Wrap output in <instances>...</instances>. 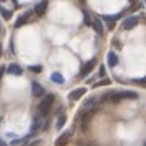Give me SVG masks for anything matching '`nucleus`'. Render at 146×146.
I'll use <instances>...</instances> for the list:
<instances>
[{
  "label": "nucleus",
  "instance_id": "nucleus-1",
  "mask_svg": "<svg viewBox=\"0 0 146 146\" xmlns=\"http://www.w3.org/2000/svg\"><path fill=\"white\" fill-rule=\"evenodd\" d=\"M54 94H46L44 98H42V101L39 102V106H37V114L41 115V117H46L49 112H50V106H52L54 102Z\"/></svg>",
  "mask_w": 146,
  "mask_h": 146
},
{
  "label": "nucleus",
  "instance_id": "nucleus-2",
  "mask_svg": "<svg viewBox=\"0 0 146 146\" xmlns=\"http://www.w3.org/2000/svg\"><path fill=\"white\" fill-rule=\"evenodd\" d=\"M138 23H140V18H138V16H128V18H125V20H123L122 28H123L125 31H130V29H133Z\"/></svg>",
  "mask_w": 146,
  "mask_h": 146
},
{
  "label": "nucleus",
  "instance_id": "nucleus-3",
  "mask_svg": "<svg viewBox=\"0 0 146 146\" xmlns=\"http://www.w3.org/2000/svg\"><path fill=\"white\" fill-rule=\"evenodd\" d=\"M122 99V94L120 91H109V93H106L102 96V99L101 101H109V102H119Z\"/></svg>",
  "mask_w": 146,
  "mask_h": 146
},
{
  "label": "nucleus",
  "instance_id": "nucleus-4",
  "mask_svg": "<svg viewBox=\"0 0 146 146\" xmlns=\"http://www.w3.org/2000/svg\"><path fill=\"white\" fill-rule=\"evenodd\" d=\"M96 67V58H91V60H89V62H86L83 65V68H81V72H80V75H81V76H88L89 73L93 72V68Z\"/></svg>",
  "mask_w": 146,
  "mask_h": 146
},
{
  "label": "nucleus",
  "instance_id": "nucleus-5",
  "mask_svg": "<svg viewBox=\"0 0 146 146\" xmlns=\"http://www.w3.org/2000/svg\"><path fill=\"white\" fill-rule=\"evenodd\" d=\"M31 15H33V11H26V13L20 15L18 20L15 21V28H20V26H23V25H26L28 21H29V18H31Z\"/></svg>",
  "mask_w": 146,
  "mask_h": 146
},
{
  "label": "nucleus",
  "instance_id": "nucleus-6",
  "mask_svg": "<svg viewBox=\"0 0 146 146\" xmlns=\"http://www.w3.org/2000/svg\"><path fill=\"white\" fill-rule=\"evenodd\" d=\"M120 16L122 15H104L102 16V20L107 23V28H109V29H114L115 28V21L119 20Z\"/></svg>",
  "mask_w": 146,
  "mask_h": 146
},
{
  "label": "nucleus",
  "instance_id": "nucleus-7",
  "mask_svg": "<svg viewBox=\"0 0 146 146\" xmlns=\"http://www.w3.org/2000/svg\"><path fill=\"white\" fill-rule=\"evenodd\" d=\"M33 94L36 96V98H41V96H44L46 94V89H44V86L42 84H39L37 81H33Z\"/></svg>",
  "mask_w": 146,
  "mask_h": 146
},
{
  "label": "nucleus",
  "instance_id": "nucleus-8",
  "mask_svg": "<svg viewBox=\"0 0 146 146\" xmlns=\"http://www.w3.org/2000/svg\"><path fill=\"white\" fill-rule=\"evenodd\" d=\"M47 0H42V2H39L36 7H34V13H36L37 16H42L44 13H46V10H47Z\"/></svg>",
  "mask_w": 146,
  "mask_h": 146
},
{
  "label": "nucleus",
  "instance_id": "nucleus-9",
  "mask_svg": "<svg viewBox=\"0 0 146 146\" xmlns=\"http://www.w3.org/2000/svg\"><path fill=\"white\" fill-rule=\"evenodd\" d=\"M7 72L10 73V75H15V76H20L21 73H23V68L18 65V63H10L8 67H7Z\"/></svg>",
  "mask_w": 146,
  "mask_h": 146
},
{
  "label": "nucleus",
  "instance_id": "nucleus-10",
  "mask_svg": "<svg viewBox=\"0 0 146 146\" xmlns=\"http://www.w3.org/2000/svg\"><path fill=\"white\" fill-rule=\"evenodd\" d=\"M94 112H96V107H94L91 112L88 110V112H84V114H83V122H81V130H83V131H86V128H88V122L91 120V117H93Z\"/></svg>",
  "mask_w": 146,
  "mask_h": 146
},
{
  "label": "nucleus",
  "instance_id": "nucleus-11",
  "mask_svg": "<svg viewBox=\"0 0 146 146\" xmlns=\"http://www.w3.org/2000/svg\"><path fill=\"white\" fill-rule=\"evenodd\" d=\"M84 93H86V89H84V88L73 89L72 93L68 94V99H70V101H76V99H80V98H81V96H83Z\"/></svg>",
  "mask_w": 146,
  "mask_h": 146
},
{
  "label": "nucleus",
  "instance_id": "nucleus-12",
  "mask_svg": "<svg viewBox=\"0 0 146 146\" xmlns=\"http://www.w3.org/2000/svg\"><path fill=\"white\" fill-rule=\"evenodd\" d=\"M107 63H109V67H115L117 63H119V55L114 52V50H110L107 54Z\"/></svg>",
  "mask_w": 146,
  "mask_h": 146
},
{
  "label": "nucleus",
  "instance_id": "nucleus-13",
  "mask_svg": "<svg viewBox=\"0 0 146 146\" xmlns=\"http://www.w3.org/2000/svg\"><path fill=\"white\" fill-rule=\"evenodd\" d=\"M50 81H54L55 84H63V83H65V78H63V75H62V73L54 72L52 75H50Z\"/></svg>",
  "mask_w": 146,
  "mask_h": 146
},
{
  "label": "nucleus",
  "instance_id": "nucleus-14",
  "mask_svg": "<svg viewBox=\"0 0 146 146\" xmlns=\"http://www.w3.org/2000/svg\"><path fill=\"white\" fill-rule=\"evenodd\" d=\"M93 28L98 34H102V33H104V26H102V21H101L99 18H94L93 20Z\"/></svg>",
  "mask_w": 146,
  "mask_h": 146
},
{
  "label": "nucleus",
  "instance_id": "nucleus-15",
  "mask_svg": "<svg viewBox=\"0 0 146 146\" xmlns=\"http://www.w3.org/2000/svg\"><path fill=\"white\" fill-rule=\"evenodd\" d=\"M70 140V133H63L62 136H58L57 140H55V146H65Z\"/></svg>",
  "mask_w": 146,
  "mask_h": 146
},
{
  "label": "nucleus",
  "instance_id": "nucleus-16",
  "mask_svg": "<svg viewBox=\"0 0 146 146\" xmlns=\"http://www.w3.org/2000/svg\"><path fill=\"white\" fill-rule=\"evenodd\" d=\"M120 94H122V99H138V94L135 93V91H120Z\"/></svg>",
  "mask_w": 146,
  "mask_h": 146
},
{
  "label": "nucleus",
  "instance_id": "nucleus-17",
  "mask_svg": "<svg viewBox=\"0 0 146 146\" xmlns=\"http://www.w3.org/2000/svg\"><path fill=\"white\" fill-rule=\"evenodd\" d=\"M41 127H42V117H41L39 114H37L36 117H34V123H33V127H31V131L34 133V131L39 130Z\"/></svg>",
  "mask_w": 146,
  "mask_h": 146
},
{
  "label": "nucleus",
  "instance_id": "nucleus-18",
  "mask_svg": "<svg viewBox=\"0 0 146 146\" xmlns=\"http://www.w3.org/2000/svg\"><path fill=\"white\" fill-rule=\"evenodd\" d=\"M94 106H96V98H89L88 101H84L83 107L84 109H94Z\"/></svg>",
  "mask_w": 146,
  "mask_h": 146
},
{
  "label": "nucleus",
  "instance_id": "nucleus-19",
  "mask_svg": "<svg viewBox=\"0 0 146 146\" xmlns=\"http://www.w3.org/2000/svg\"><path fill=\"white\" fill-rule=\"evenodd\" d=\"M0 15L3 16V20H10L11 18V10H7L5 7H0Z\"/></svg>",
  "mask_w": 146,
  "mask_h": 146
},
{
  "label": "nucleus",
  "instance_id": "nucleus-20",
  "mask_svg": "<svg viewBox=\"0 0 146 146\" xmlns=\"http://www.w3.org/2000/svg\"><path fill=\"white\" fill-rule=\"evenodd\" d=\"M65 115H58V119H57V125H55V128L57 130H62V127L65 125Z\"/></svg>",
  "mask_w": 146,
  "mask_h": 146
},
{
  "label": "nucleus",
  "instance_id": "nucleus-21",
  "mask_svg": "<svg viewBox=\"0 0 146 146\" xmlns=\"http://www.w3.org/2000/svg\"><path fill=\"white\" fill-rule=\"evenodd\" d=\"M93 20L94 18H91V16L84 11V25H86V26H93Z\"/></svg>",
  "mask_w": 146,
  "mask_h": 146
},
{
  "label": "nucleus",
  "instance_id": "nucleus-22",
  "mask_svg": "<svg viewBox=\"0 0 146 146\" xmlns=\"http://www.w3.org/2000/svg\"><path fill=\"white\" fill-rule=\"evenodd\" d=\"M107 84H110V80H109V78H104L102 81H99V83L94 84V88H99V86H107Z\"/></svg>",
  "mask_w": 146,
  "mask_h": 146
},
{
  "label": "nucleus",
  "instance_id": "nucleus-23",
  "mask_svg": "<svg viewBox=\"0 0 146 146\" xmlns=\"http://www.w3.org/2000/svg\"><path fill=\"white\" fill-rule=\"evenodd\" d=\"M29 70H31L33 73H41L42 72V67H41V65H31Z\"/></svg>",
  "mask_w": 146,
  "mask_h": 146
},
{
  "label": "nucleus",
  "instance_id": "nucleus-24",
  "mask_svg": "<svg viewBox=\"0 0 146 146\" xmlns=\"http://www.w3.org/2000/svg\"><path fill=\"white\" fill-rule=\"evenodd\" d=\"M135 83L141 84V86H146V76L145 78H141V80H135Z\"/></svg>",
  "mask_w": 146,
  "mask_h": 146
},
{
  "label": "nucleus",
  "instance_id": "nucleus-25",
  "mask_svg": "<svg viewBox=\"0 0 146 146\" xmlns=\"http://www.w3.org/2000/svg\"><path fill=\"white\" fill-rule=\"evenodd\" d=\"M42 140H36V141H33V143H29V146H37V145H41Z\"/></svg>",
  "mask_w": 146,
  "mask_h": 146
},
{
  "label": "nucleus",
  "instance_id": "nucleus-26",
  "mask_svg": "<svg viewBox=\"0 0 146 146\" xmlns=\"http://www.w3.org/2000/svg\"><path fill=\"white\" fill-rule=\"evenodd\" d=\"M99 75H101V76H106V68L104 67L99 68Z\"/></svg>",
  "mask_w": 146,
  "mask_h": 146
},
{
  "label": "nucleus",
  "instance_id": "nucleus-27",
  "mask_svg": "<svg viewBox=\"0 0 146 146\" xmlns=\"http://www.w3.org/2000/svg\"><path fill=\"white\" fill-rule=\"evenodd\" d=\"M5 70H7V67H0V80H2V76H3Z\"/></svg>",
  "mask_w": 146,
  "mask_h": 146
},
{
  "label": "nucleus",
  "instance_id": "nucleus-28",
  "mask_svg": "<svg viewBox=\"0 0 146 146\" xmlns=\"http://www.w3.org/2000/svg\"><path fill=\"white\" fill-rule=\"evenodd\" d=\"M0 146H7V145L3 143V141H0Z\"/></svg>",
  "mask_w": 146,
  "mask_h": 146
},
{
  "label": "nucleus",
  "instance_id": "nucleus-29",
  "mask_svg": "<svg viewBox=\"0 0 146 146\" xmlns=\"http://www.w3.org/2000/svg\"><path fill=\"white\" fill-rule=\"evenodd\" d=\"M88 146H96V145H88Z\"/></svg>",
  "mask_w": 146,
  "mask_h": 146
},
{
  "label": "nucleus",
  "instance_id": "nucleus-30",
  "mask_svg": "<svg viewBox=\"0 0 146 146\" xmlns=\"http://www.w3.org/2000/svg\"><path fill=\"white\" fill-rule=\"evenodd\" d=\"M0 2H5V0H0Z\"/></svg>",
  "mask_w": 146,
  "mask_h": 146
},
{
  "label": "nucleus",
  "instance_id": "nucleus-31",
  "mask_svg": "<svg viewBox=\"0 0 146 146\" xmlns=\"http://www.w3.org/2000/svg\"><path fill=\"white\" fill-rule=\"evenodd\" d=\"M145 146H146V141H145Z\"/></svg>",
  "mask_w": 146,
  "mask_h": 146
},
{
  "label": "nucleus",
  "instance_id": "nucleus-32",
  "mask_svg": "<svg viewBox=\"0 0 146 146\" xmlns=\"http://www.w3.org/2000/svg\"><path fill=\"white\" fill-rule=\"evenodd\" d=\"M0 54H2V50H0Z\"/></svg>",
  "mask_w": 146,
  "mask_h": 146
}]
</instances>
